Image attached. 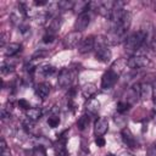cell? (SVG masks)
Listing matches in <instances>:
<instances>
[{"label":"cell","mask_w":156,"mask_h":156,"mask_svg":"<svg viewBox=\"0 0 156 156\" xmlns=\"http://www.w3.org/2000/svg\"><path fill=\"white\" fill-rule=\"evenodd\" d=\"M146 39H147V32H145L143 29L134 32L133 34H130L129 37L126 38L124 48L129 52H136V50H139L143 46V44L145 43Z\"/></svg>","instance_id":"1"},{"label":"cell","mask_w":156,"mask_h":156,"mask_svg":"<svg viewBox=\"0 0 156 156\" xmlns=\"http://www.w3.org/2000/svg\"><path fill=\"white\" fill-rule=\"evenodd\" d=\"M98 39V38H96ZM111 50L108 49V45L106 44L105 38H99L95 40V57L98 61L107 63L111 60Z\"/></svg>","instance_id":"2"},{"label":"cell","mask_w":156,"mask_h":156,"mask_svg":"<svg viewBox=\"0 0 156 156\" xmlns=\"http://www.w3.org/2000/svg\"><path fill=\"white\" fill-rule=\"evenodd\" d=\"M76 73L71 68H62L57 77V85L60 88H68L74 80Z\"/></svg>","instance_id":"3"},{"label":"cell","mask_w":156,"mask_h":156,"mask_svg":"<svg viewBox=\"0 0 156 156\" xmlns=\"http://www.w3.org/2000/svg\"><path fill=\"white\" fill-rule=\"evenodd\" d=\"M150 63V60L144 55H134L127 60V65L132 69H139L144 68Z\"/></svg>","instance_id":"4"},{"label":"cell","mask_w":156,"mask_h":156,"mask_svg":"<svg viewBox=\"0 0 156 156\" xmlns=\"http://www.w3.org/2000/svg\"><path fill=\"white\" fill-rule=\"evenodd\" d=\"M80 41H82L80 32L74 30V32L68 33V34L63 38L62 44H63V48H66V49H73V48L78 46V44H80Z\"/></svg>","instance_id":"5"},{"label":"cell","mask_w":156,"mask_h":156,"mask_svg":"<svg viewBox=\"0 0 156 156\" xmlns=\"http://www.w3.org/2000/svg\"><path fill=\"white\" fill-rule=\"evenodd\" d=\"M118 74L115 73L112 69H108L104 73L102 78H101V88L102 89H111L118 80Z\"/></svg>","instance_id":"6"},{"label":"cell","mask_w":156,"mask_h":156,"mask_svg":"<svg viewBox=\"0 0 156 156\" xmlns=\"http://www.w3.org/2000/svg\"><path fill=\"white\" fill-rule=\"evenodd\" d=\"M90 20H91V15L89 11L78 15V17L74 22V28L77 29V32H82V30L87 29L88 26L90 24Z\"/></svg>","instance_id":"7"},{"label":"cell","mask_w":156,"mask_h":156,"mask_svg":"<svg viewBox=\"0 0 156 156\" xmlns=\"http://www.w3.org/2000/svg\"><path fill=\"white\" fill-rule=\"evenodd\" d=\"M95 38L93 35H89L84 39H82L79 46H78V51L79 54H88L93 49H95Z\"/></svg>","instance_id":"8"},{"label":"cell","mask_w":156,"mask_h":156,"mask_svg":"<svg viewBox=\"0 0 156 156\" xmlns=\"http://www.w3.org/2000/svg\"><path fill=\"white\" fill-rule=\"evenodd\" d=\"M108 130V121L105 117H100L95 121L94 124V133L96 136H102Z\"/></svg>","instance_id":"9"},{"label":"cell","mask_w":156,"mask_h":156,"mask_svg":"<svg viewBox=\"0 0 156 156\" xmlns=\"http://www.w3.org/2000/svg\"><path fill=\"white\" fill-rule=\"evenodd\" d=\"M121 135H122V140L124 141V144L132 149H136L138 147V141L135 139V136L132 134V132L128 129V128H124L122 129L121 132Z\"/></svg>","instance_id":"10"},{"label":"cell","mask_w":156,"mask_h":156,"mask_svg":"<svg viewBox=\"0 0 156 156\" xmlns=\"http://www.w3.org/2000/svg\"><path fill=\"white\" fill-rule=\"evenodd\" d=\"M96 93V85L94 83H88L82 87V95L85 99H91Z\"/></svg>","instance_id":"11"},{"label":"cell","mask_w":156,"mask_h":156,"mask_svg":"<svg viewBox=\"0 0 156 156\" xmlns=\"http://www.w3.org/2000/svg\"><path fill=\"white\" fill-rule=\"evenodd\" d=\"M35 94L41 98V99H45L49 96L50 94V85L46 84V83H39L37 87H35Z\"/></svg>","instance_id":"12"},{"label":"cell","mask_w":156,"mask_h":156,"mask_svg":"<svg viewBox=\"0 0 156 156\" xmlns=\"http://www.w3.org/2000/svg\"><path fill=\"white\" fill-rule=\"evenodd\" d=\"M127 60H124V58H118V60H116L113 63H112V66H111V68L110 69H112L115 73H117L118 76L124 71V68H127Z\"/></svg>","instance_id":"13"},{"label":"cell","mask_w":156,"mask_h":156,"mask_svg":"<svg viewBox=\"0 0 156 156\" xmlns=\"http://www.w3.org/2000/svg\"><path fill=\"white\" fill-rule=\"evenodd\" d=\"M99 108H100V102H99V100H98V99H94V98L89 99V101H88V104H87V106H85L87 112H88L89 115H95V113L99 111Z\"/></svg>","instance_id":"14"},{"label":"cell","mask_w":156,"mask_h":156,"mask_svg":"<svg viewBox=\"0 0 156 156\" xmlns=\"http://www.w3.org/2000/svg\"><path fill=\"white\" fill-rule=\"evenodd\" d=\"M21 48H22V45L18 44V43H10L5 48V55L6 56H10V57L11 56H15L16 54H18L21 51Z\"/></svg>","instance_id":"15"},{"label":"cell","mask_w":156,"mask_h":156,"mask_svg":"<svg viewBox=\"0 0 156 156\" xmlns=\"http://www.w3.org/2000/svg\"><path fill=\"white\" fill-rule=\"evenodd\" d=\"M41 115H43V112H41V110L38 108V107H30V108H28V110L26 111V117H27L28 119L33 121V122L40 119Z\"/></svg>","instance_id":"16"},{"label":"cell","mask_w":156,"mask_h":156,"mask_svg":"<svg viewBox=\"0 0 156 156\" xmlns=\"http://www.w3.org/2000/svg\"><path fill=\"white\" fill-rule=\"evenodd\" d=\"M152 95V87L147 83L140 84V98L143 100H147Z\"/></svg>","instance_id":"17"},{"label":"cell","mask_w":156,"mask_h":156,"mask_svg":"<svg viewBox=\"0 0 156 156\" xmlns=\"http://www.w3.org/2000/svg\"><path fill=\"white\" fill-rule=\"evenodd\" d=\"M54 72H55V68L49 63H45V65H41L40 67H38V73L43 77H49Z\"/></svg>","instance_id":"18"},{"label":"cell","mask_w":156,"mask_h":156,"mask_svg":"<svg viewBox=\"0 0 156 156\" xmlns=\"http://www.w3.org/2000/svg\"><path fill=\"white\" fill-rule=\"evenodd\" d=\"M89 4H90V2H87V1H78V2H74V6H73L72 10H74V12H77V13L80 15V13L88 11Z\"/></svg>","instance_id":"19"},{"label":"cell","mask_w":156,"mask_h":156,"mask_svg":"<svg viewBox=\"0 0 156 156\" xmlns=\"http://www.w3.org/2000/svg\"><path fill=\"white\" fill-rule=\"evenodd\" d=\"M55 152H56V156H68V151L65 146V141L58 140V143L55 146Z\"/></svg>","instance_id":"20"},{"label":"cell","mask_w":156,"mask_h":156,"mask_svg":"<svg viewBox=\"0 0 156 156\" xmlns=\"http://www.w3.org/2000/svg\"><path fill=\"white\" fill-rule=\"evenodd\" d=\"M88 124H89V115L88 116L87 115H83L77 121V127H78L79 130H84L88 127Z\"/></svg>","instance_id":"21"},{"label":"cell","mask_w":156,"mask_h":156,"mask_svg":"<svg viewBox=\"0 0 156 156\" xmlns=\"http://www.w3.org/2000/svg\"><path fill=\"white\" fill-rule=\"evenodd\" d=\"M129 107H130V104L128 101H119V102H117L116 110L118 113H124L129 110Z\"/></svg>","instance_id":"22"},{"label":"cell","mask_w":156,"mask_h":156,"mask_svg":"<svg viewBox=\"0 0 156 156\" xmlns=\"http://www.w3.org/2000/svg\"><path fill=\"white\" fill-rule=\"evenodd\" d=\"M48 124H49V127H51V128L58 127V124H60V117H58L57 115L50 116V117L48 118Z\"/></svg>","instance_id":"23"},{"label":"cell","mask_w":156,"mask_h":156,"mask_svg":"<svg viewBox=\"0 0 156 156\" xmlns=\"http://www.w3.org/2000/svg\"><path fill=\"white\" fill-rule=\"evenodd\" d=\"M73 6H74V2L67 1V0H63V1H58L57 2V7L61 9V10H71V9H73Z\"/></svg>","instance_id":"24"},{"label":"cell","mask_w":156,"mask_h":156,"mask_svg":"<svg viewBox=\"0 0 156 156\" xmlns=\"http://www.w3.org/2000/svg\"><path fill=\"white\" fill-rule=\"evenodd\" d=\"M55 38H56V34L50 33V32H46V33L44 34V37H43V41H44L45 44H50V43H52V41L55 40Z\"/></svg>","instance_id":"25"},{"label":"cell","mask_w":156,"mask_h":156,"mask_svg":"<svg viewBox=\"0 0 156 156\" xmlns=\"http://www.w3.org/2000/svg\"><path fill=\"white\" fill-rule=\"evenodd\" d=\"M33 156H46V151L44 149V146L39 145L33 150Z\"/></svg>","instance_id":"26"},{"label":"cell","mask_w":156,"mask_h":156,"mask_svg":"<svg viewBox=\"0 0 156 156\" xmlns=\"http://www.w3.org/2000/svg\"><path fill=\"white\" fill-rule=\"evenodd\" d=\"M18 106L21 107V108H23V110H28V108H30V105H29V102L27 101V100H24V99H20L18 100Z\"/></svg>","instance_id":"27"},{"label":"cell","mask_w":156,"mask_h":156,"mask_svg":"<svg viewBox=\"0 0 156 156\" xmlns=\"http://www.w3.org/2000/svg\"><path fill=\"white\" fill-rule=\"evenodd\" d=\"M13 71V66L9 65V63H2L1 66V73H9V72H12Z\"/></svg>","instance_id":"28"},{"label":"cell","mask_w":156,"mask_h":156,"mask_svg":"<svg viewBox=\"0 0 156 156\" xmlns=\"http://www.w3.org/2000/svg\"><path fill=\"white\" fill-rule=\"evenodd\" d=\"M147 156H156V144H152L147 149Z\"/></svg>","instance_id":"29"},{"label":"cell","mask_w":156,"mask_h":156,"mask_svg":"<svg viewBox=\"0 0 156 156\" xmlns=\"http://www.w3.org/2000/svg\"><path fill=\"white\" fill-rule=\"evenodd\" d=\"M105 139L102 138V136H96V139H95V144L99 146V147H102V146H105Z\"/></svg>","instance_id":"30"},{"label":"cell","mask_w":156,"mask_h":156,"mask_svg":"<svg viewBox=\"0 0 156 156\" xmlns=\"http://www.w3.org/2000/svg\"><path fill=\"white\" fill-rule=\"evenodd\" d=\"M152 95H151V98H152V101H154V104H155V106H156V80L152 83Z\"/></svg>","instance_id":"31"},{"label":"cell","mask_w":156,"mask_h":156,"mask_svg":"<svg viewBox=\"0 0 156 156\" xmlns=\"http://www.w3.org/2000/svg\"><path fill=\"white\" fill-rule=\"evenodd\" d=\"M33 4L35 6H45V5H48V1L46 0H35Z\"/></svg>","instance_id":"32"},{"label":"cell","mask_w":156,"mask_h":156,"mask_svg":"<svg viewBox=\"0 0 156 156\" xmlns=\"http://www.w3.org/2000/svg\"><path fill=\"white\" fill-rule=\"evenodd\" d=\"M1 156H11V151L9 147H5V149H1Z\"/></svg>","instance_id":"33"},{"label":"cell","mask_w":156,"mask_h":156,"mask_svg":"<svg viewBox=\"0 0 156 156\" xmlns=\"http://www.w3.org/2000/svg\"><path fill=\"white\" fill-rule=\"evenodd\" d=\"M0 45L1 46H5V41H6V33H1V37H0Z\"/></svg>","instance_id":"34"},{"label":"cell","mask_w":156,"mask_h":156,"mask_svg":"<svg viewBox=\"0 0 156 156\" xmlns=\"http://www.w3.org/2000/svg\"><path fill=\"white\" fill-rule=\"evenodd\" d=\"M121 156H134V155H132V154H129V152H124V154H122Z\"/></svg>","instance_id":"35"},{"label":"cell","mask_w":156,"mask_h":156,"mask_svg":"<svg viewBox=\"0 0 156 156\" xmlns=\"http://www.w3.org/2000/svg\"><path fill=\"white\" fill-rule=\"evenodd\" d=\"M106 156H115V155H112V154H107Z\"/></svg>","instance_id":"36"},{"label":"cell","mask_w":156,"mask_h":156,"mask_svg":"<svg viewBox=\"0 0 156 156\" xmlns=\"http://www.w3.org/2000/svg\"><path fill=\"white\" fill-rule=\"evenodd\" d=\"M155 11H156V4H155Z\"/></svg>","instance_id":"37"}]
</instances>
